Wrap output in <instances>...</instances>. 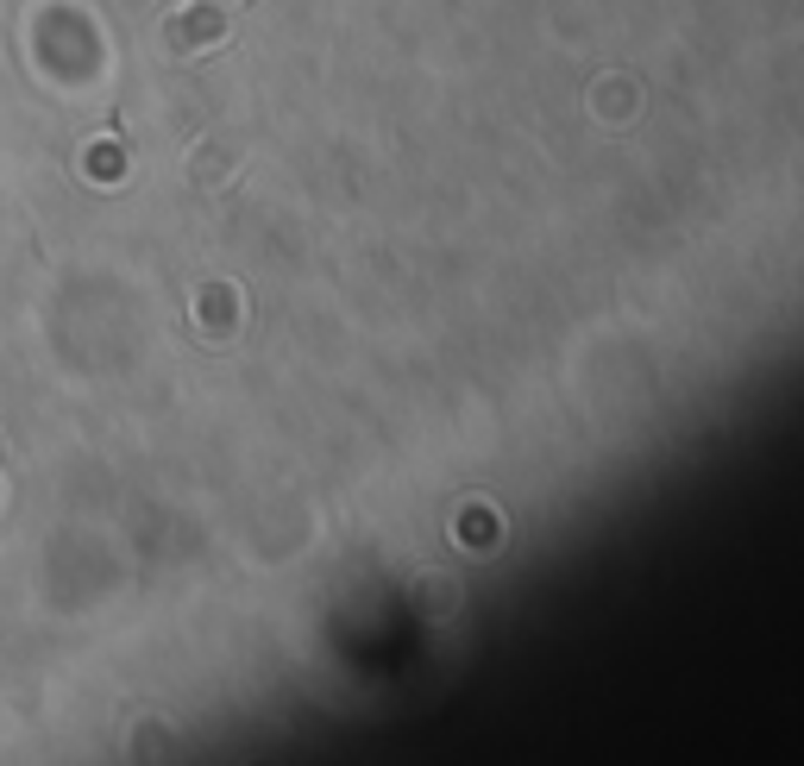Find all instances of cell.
Returning a JSON list of instances; mask_svg holds the SVG:
<instances>
[{"label": "cell", "instance_id": "cell-1", "mask_svg": "<svg viewBox=\"0 0 804 766\" xmlns=\"http://www.w3.org/2000/svg\"><path fill=\"white\" fill-rule=\"evenodd\" d=\"M170 38H176V51H208V44H220V13L189 6V13L170 19Z\"/></svg>", "mask_w": 804, "mask_h": 766}]
</instances>
